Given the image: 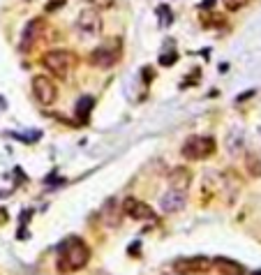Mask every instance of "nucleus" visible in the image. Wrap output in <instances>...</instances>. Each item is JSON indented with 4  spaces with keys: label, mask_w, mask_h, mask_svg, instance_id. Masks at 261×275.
<instances>
[{
    "label": "nucleus",
    "mask_w": 261,
    "mask_h": 275,
    "mask_svg": "<svg viewBox=\"0 0 261 275\" xmlns=\"http://www.w3.org/2000/svg\"><path fill=\"white\" fill-rule=\"evenodd\" d=\"M123 206L116 201V199H106L104 206H102V211H99V218H102V222H104L109 229H116V227H120V222H123Z\"/></svg>",
    "instance_id": "10"
},
{
    "label": "nucleus",
    "mask_w": 261,
    "mask_h": 275,
    "mask_svg": "<svg viewBox=\"0 0 261 275\" xmlns=\"http://www.w3.org/2000/svg\"><path fill=\"white\" fill-rule=\"evenodd\" d=\"M40 35H42V19L28 21L21 33V40H19V51H21V53H30L33 46L37 44V40H40Z\"/></svg>",
    "instance_id": "9"
},
{
    "label": "nucleus",
    "mask_w": 261,
    "mask_h": 275,
    "mask_svg": "<svg viewBox=\"0 0 261 275\" xmlns=\"http://www.w3.org/2000/svg\"><path fill=\"white\" fill-rule=\"evenodd\" d=\"M157 12H160V19H162L160 23H162V26H169V23L174 21V16H171V9L167 7V5H162V7L157 9Z\"/></svg>",
    "instance_id": "18"
},
{
    "label": "nucleus",
    "mask_w": 261,
    "mask_h": 275,
    "mask_svg": "<svg viewBox=\"0 0 261 275\" xmlns=\"http://www.w3.org/2000/svg\"><path fill=\"white\" fill-rule=\"evenodd\" d=\"M33 92H35L37 102L44 104V106H51L53 102H56V97H58L56 84H53L49 77H44V74H37V77L33 79Z\"/></svg>",
    "instance_id": "6"
},
{
    "label": "nucleus",
    "mask_w": 261,
    "mask_h": 275,
    "mask_svg": "<svg viewBox=\"0 0 261 275\" xmlns=\"http://www.w3.org/2000/svg\"><path fill=\"white\" fill-rule=\"evenodd\" d=\"M257 275H261V271H257Z\"/></svg>",
    "instance_id": "24"
},
{
    "label": "nucleus",
    "mask_w": 261,
    "mask_h": 275,
    "mask_svg": "<svg viewBox=\"0 0 261 275\" xmlns=\"http://www.w3.org/2000/svg\"><path fill=\"white\" fill-rule=\"evenodd\" d=\"M26 2H28V0H26Z\"/></svg>",
    "instance_id": "25"
},
{
    "label": "nucleus",
    "mask_w": 261,
    "mask_h": 275,
    "mask_svg": "<svg viewBox=\"0 0 261 275\" xmlns=\"http://www.w3.org/2000/svg\"><path fill=\"white\" fill-rule=\"evenodd\" d=\"M97 275H109V273H106V271H99V273Z\"/></svg>",
    "instance_id": "23"
},
{
    "label": "nucleus",
    "mask_w": 261,
    "mask_h": 275,
    "mask_svg": "<svg viewBox=\"0 0 261 275\" xmlns=\"http://www.w3.org/2000/svg\"><path fill=\"white\" fill-rule=\"evenodd\" d=\"M245 167H247V171H250V176L259 178L261 176V155L259 153H247Z\"/></svg>",
    "instance_id": "16"
},
{
    "label": "nucleus",
    "mask_w": 261,
    "mask_h": 275,
    "mask_svg": "<svg viewBox=\"0 0 261 275\" xmlns=\"http://www.w3.org/2000/svg\"><path fill=\"white\" fill-rule=\"evenodd\" d=\"M88 261H90V247L86 245L84 238L67 236L65 240H60V245H58V259H56L58 273H63V275L77 273V271L86 268Z\"/></svg>",
    "instance_id": "1"
},
{
    "label": "nucleus",
    "mask_w": 261,
    "mask_h": 275,
    "mask_svg": "<svg viewBox=\"0 0 261 275\" xmlns=\"http://www.w3.org/2000/svg\"><path fill=\"white\" fill-rule=\"evenodd\" d=\"M213 268V259L204 257V254H197V257H183V259L174 261V271L180 275H201L208 273Z\"/></svg>",
    "instance_id": "4"
},
{
    "label": "nucleus",
    "mask_w": 261,
    "mask_h": 275,
    "mask_svg": "<svg viewBox=\"0 0 261 275\" xmlns=\"http://www.w3.org/2000/svg\"><path fill=\"white\" fill-rule=\"evenodd\" d=\"M123 213H125L127 218L136 220V222H148V220H155V211H153V206H148L146 201L136 197H127L123 201Z\"/></svg>",
    "instance_id": "7"
},
{
    "label": "nucleus",
    "mask_w": 261,
    "mask_h": 275,
    "mask_svg": "<svg viewBox=\"0 0 261 275\" xmlns=\"http://www.w3.org/2000/svg\"><path fill=\"white\" fill-rule=\"evenodd\" d=\"M176 60H178L176 51H171V53H162V56H160V65H174Z\"/></svg>",
    "instance_id": "19"
},
{
    "label": "nucleus",
    "mask_w": 261,
    "mask_h": 275,
    "mask_svg": "<svg viewBox=\"0 0 261 275\" xmlns=\"http://www.w3.org/2000/svg\"><path fill=\"white\" fill-rule=\"evenodd\" d=\"M192 183V171L187 167H176L169 171V187L178 192H185Z\"/></svg>",
    "instance_id": "11"
},
{
    "label": "nucleus",
    "mask_w": 261,
    "mask_h": 275,
    "mask_svg": "<svg viewBox=\"0 0 261 275\" xmlns=\"http://www.w3.org/2000/svg\"><path fill=\"white\" fill-rule=\"evenodd\" d=\"M243 141H245V134L240 127H231L229 134H226V150L231 155H240L243 153Z\"/></svg>",
    "instance_id": "13"
},
{
    "label": "nucleus",
    "mask_w": 261,
    "mask_h": 275,
    "mask_svg": "<svg viewBox=\"0 0 261 275\" xmlns=\"http://www.w3.org/2000/svg\"><path fill=\"white\" fill-rule=\"evenodd\" d=\"M213 266H218V271L222 275H245V268L240 266L238 261L226 259V257H218V259L213 261Z\"/></svg>",
    "instance_id": "14"
},
{
    "label": "nucleus",
    "mask_w": 261,
    "mask_h": 275,
    "mask_svg": "<svg viewBox=\"0 0 261 275\" xmlns=\"http://www.w3.org/2000/svg\"><path fill=\"white\" fill-rule=\"evenodd\" d=\"M120 60V49L113 46V44H104V46H97V49L90 51L88 56V63L99 67V70H109Z\"/></svg>",
    "instance_id": "5"
},
{
    "label": "nucleus",
    "mask_w": 261,
    "mask_h": 275,
    "mask_svg": "<svg viewBox=\"0 0 261 275\" xmlns=\"http://www.w3.org/2000/svg\"><path fill=\"white\" fill-rule=\"evenodd\" d=\"M160 206H162L164 213H178L185 206V192H178V190L164 192L162 199H160Z\"/></svg>",
    "instance_id": "12"
},
{
    "label": "nucleus",
    "mask_w": 261,
    "mask_h": 275,
    "mask_svg": "<svg viewBox=\"0 0 261 275\" xmlns=\"http://www.w3.org/2000/svg\"><path fill=\"white\" fill-rule=\"evenodd\" d=\"M213 2H215V0H204V2H201V7H213Z\"/></svg>",
    "instance_id": "22"
},
{
    "label": "nucleus",
    "mask_w": 261,
    "mask_h": 275,
    "mask_svg": "<svg viewBox=\"0 0 261 275\" xmlns=\"http://www.w3.org/2000/svg\"><path fill=\"white\" fill-rule=\"evenodd\" d=\"M42 63L51 74H56L58 79H65L72 70H74V65L79 63V58L74 56L70 49H51L44 53Z\"/></svg>",
    "instance_id": "2"
},
{
    "label": "nucleus",
    "mask_w": 261,
    "mask_h": 275,
    "mask_svg": "<svg viewBox=\"0 0 261 275\" xmlns=\"http://www.w3.org/2000/svg\"><path fill=\"white\" fill-rule=\"evenodd\" d=\"M77 28L84 30L86 35H99L102 33V14L97 12V7L81 9L77 16Z\"/></svg>",
    "instance_id": "8"
},
{
    "label": "nucleus",
    "mask_w": 261,
    "mask_h": 275,
    "mask_svg": "<svg viewBox=\"0 0 261 275\" xmlns=\"http://www.w3.org/2000/svg\"><path fill=\"white\" fill-rule=\"evenodd\" d=\"M250 2V0H224V7L229 9V12H236V9H243Z\"/></svg>",
    "instance_id": "17"
},
{
    "label": "nucleus",
    "mask_w": 261,
    "mask_h": 275,
    "mask_svg": "<svg viewBox=\"0 0 261 275\" xmlns=\"http://www.w3.org/2000/svg\"><path fill=\"white\" fill-rule=\"evenodd\" d=\"M213 153H215V139L213 137H190V139H185L183 148H180V155L190 162L206 160Z\"/></svg>",
    "instance_id": "3"
},
{
    "label": "nucleus",
    "mask_w": 261,
    "mask_h": 275,
    "mask_svg": "<svg viewBox=\"0 0 261 275\" xmlns=\"http://www.w3.org/2000/svg\"><path fill=\"white\" fill-rule=\"evenodd\" d=\"M92 106H95V99L90 95H84V97L77 102V120L79 123H88V116H90Z\"/></svg>",
    "instance_id": "15"
},
{
    "label": "nucleus",
    "mask_w": 261,
    "mask_h": 275,
    "mask_svg": "<svg viewBox=\"0 0 261 275\" xmlns=\"http://www.w3.org/2000/svg\"><path fill=\"white\" fill-rule=\"evenodd\" d=\"M63 5H65V0H53V2H49V5H46V12H53V9L63 7Z\"/></svg>",
    "instance_id": "21"
},
{
    "label": "nucleus",
    "mask_w": 261,
    "mask_h": 275,
    "mask_svg": "<svg viewBox=\"0 0 261 275\" xmlns=\"http://www.w3.org/2000/svg\"><path fill=\"white\" fill-rule=\"evenodd\" d=\"M92 7H97V9H106V7H111L116 0H88Z\"/></svg>",
    "instance_id": "20"
}]
</instances>
